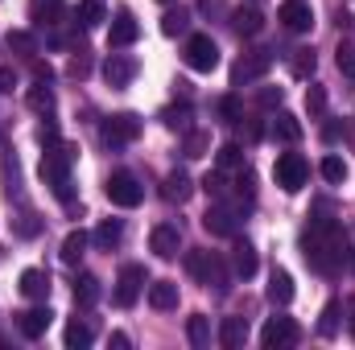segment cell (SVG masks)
<instances>
[{
	"mask_svg": "<svg viewBox=\"0 0 355 350\" xmlns=\"http://www.w3.org/2000/svg\"><path fill=\"white\" fill-rule=\"evenodd\" d=\"M347 252H352V243H347V231L335 223V219H314L310 227H306V235H302V256L306 264L314 268V272H322V276H335L343 264H347Z\"/></svg>",
	"mask_w": 355,
	"mask_h": 350,
	"instance_id": "obj_1",
	"label": "cell"
},
{
	"mask_svg": "<svg viewBox=\"0 0 355 350\" xmlns=\"http://www.w3.org/2000/svg\"><path fill=\"white\" fill-rule=\"evenodd\" d=\"M71 161H75V149L71 145H50V153L42 157V177H46V185L62 198V202H71L75 194H71Z\"/></svg>",
	"mask_w": 355,
	"mask_h": 350,
	"instance_id": "obj_2",
	"label": "cell"
},
{
	"mask_svg": "<svg viewBox=\"0 0 355 350\" xmlns=\"http://www.w3.org/2000/svg\"><path fill=\"white\" fill-rule=\"evenodd\" d=\"M186 66L190 71H198V75H211L215 66H219V46L211 42V33H194V37H186Z\"/></svg>",
	"mask_w": 355,
	"mask_h": 350,
	"instance_id": "obj_3",
	"label": "cell"
},
{
	"mask_svg": "<svg viewBox=\"0 0 355 350\" xmlns=\"http://www.w3.org/2000/svg\"><path fill=\"white\" fill-rule=\"evenodd\" d=\"M272 177H277V185H281L285 194H297V190L306 185V177H310V165H306L302 153H281L277 165H272Z\"/></svg>",
	"mask_w": 355,
	"mask_h": 350,
	"instance_id": "obj_4",
	"label": "cell"
},
{
	"mask_svg": "<svg viewBox=\"0 0 355 350\" xmlns=\"http://www.w3.org/2000/svg\"><path fill=\"white\" fill-rule=\"evenodd\" d=\"M107 198H112V206H124V210H132V206H141V198H145V190H141V181L128 174V169H116V174L107 177Z\"/></svg>",
	"mask_w": 355,
	"mask_h": 350,
	"instance_id": "obj_5",
	"label": "cell"
},
{
	"mask_svg": "<svg viewBox=\"0 0 355 350\" xmlns=\"http://www.w3.org/2000/svg\"><path fill=\"white\" fill-rule=\"evenodd\" d=\"M137 136H141V120H137L132 111H120V116L103 120V145H107V149H124V145H132Z\"/></svg>",
	"mask_w": 355,
	"mask_h": 350,
	"instance_id": "obj_6",
	"label": "cell"
},
{
	"mask_svg": "<svg viewBox=\"0 0 355 350\" xmlns=\"http://www.w3.org/2000/svg\"><path fill=\"white\" fill-rule=\"evenodd\" d=\"M268 66H272V54H268V50H252V54H244V58L236 62V71H232V87H248V83L265 79Z\"/></svg>",
	"mask_w": 355,
	"mask_h": 350,
	"instance_id": "obj_7",
	"label": "cell"
},
{
	"mask_svg": "<svg viewBox=\"0 0 355 350\" xmlns=\"http://www.w3.org/2000/svg\"><path fill=\"white\" fill-rule=\"evenodd\" d=\"M145 268L141 264H128V268H120V280H116V305L120 309H132L137 305V297H141V288H145Z\"/></svg>",
	"mask_w": 355,
	"mask_h": 350,
	"instance_id": "obj_8",
	"label": "cell"
},
{
	"mask_svg": "<svg viewBox=\"0 0 355 350\" xmlns=\"http://www.w3.org/2000/svg\"><path fill=\"white\" fill-rule=\"evenodd\" d=\"M297 342V326H293V317H268L265 330H261V347L265 350H285Z\"/></svg>",
	"mask_w": 355,
	"mask_h": 350,
	"instance_id": "obj_9",
	"label": "cell"
},
{
	"mask_svg": "<svg viewBox=\"0 0 355 350\" xmlns=\"http://www.w3.org/2000/svg\"><path fill=\"white\" fill-rule=\"evenodd\" d=\"M137 37H141L137 17H132L128 8H116V17H112V33H107V46H112V50H124V46H132Z\"/></svg>",
	"mask_w": 355,
	"mask_h": 350,
	"instance_id": "obj_10",
	"label": "cell"
},
{
	"mask_svg": "<svg viewBox=\"0 0 355 350\" xmlns=\"http://www.w3.org/2000/svg\"><path fill=\"white\" fill-rule=\"evenodd\" d=\"M277 21H281L289 33H306V29L314 25V12H310V4H306V0H285V4H281V12H277Z\"/></svg>",
	"mask_w": 355,
	"mask_h": 350,
	"instance_id": "obj_11",
	"label": "cell"
},
{
	"mask_svg": "<svg viewBox=\"0 0 355 350\" xmlns=\"http://www.w3.org/2000/svg\"><path fill=\"white\" fill-rule=\"evenodd\" d=\"M103 79H107L112 87H128V83L137 79V58H128V54H112V58L103 62Z\"/></svg>",
	"mask_w": 355,
	"mask_h": 350,
	"instance_id": "obj_12",
	"label": "cell"
},
{
	"mask_svg": "<svg viewBox=\"0 0 355 350\" xmlns=\"http://www.w3.org/2000/svg\"><path fill=\"white\" fill-rule=\"evenodd\" d=\"M50 322H54L50 305H33V309H25V313L17 317V330H21L25 338H42V334L50 330Z\"/></svg>",
	"mask_w": 355,
	"mask_h": 350,
	"instance_id": "obj_13",
	"label": "cell"
},
{
	"mask_svg": "<svg viewBox=\"0 0 355 350\" xmlns=\"http://www.w3.org/2000/svg\"><path fill=\"white\" fill-rule=\"evenodd\" d=\"M202 227H207L211 235H227V239H232V235H236V210L223 206V202H215V206L202 214Z\"/></svg>",
	"mask_w": 355,
	"mask_h": 350,
	"instance_id": "obj_14",
	"label": "cell"
},
{
	"mask_svg": "<svg viewBox=\"0 0 355 350\" xmlns=\"http://www.w3.org/2000/svg\"><path fill=\"white\" fill-rule=\"evenodd\" d=\"M178 243H182V235H178V227H170V223L153 227V235H149V248H153L162 260H174V256H178Z\"/></svg>",
	"mask_w": 355,
	"mask_h": 350,
	"instance_id": "obj_15",
	"label": "cell"
},
{
	"mask_svg": "<svg viewBox=\"0 0 355 350\" xmlns=\"http://www.w3.org/2000/svg\"><path fill=\"white\" fill-rule=\"evenodd\" d=\"M244 342H248V322H244V317H223V322H219V347L240 350Z\"/></svg>",
	"mask_w": 355,
	"mask_h": 350,
	"instance_id": "obj_16",
	"label": "cell"
},
{
	"mask_svg": "<svg viewBox=\"0 0 355 350\" xmlns=\"http://www.w3.org/2000/svg\"><path fill=\"white\" fill-rule=\"evenodd\" d=\"M21 293H25L29 301H46V297H50V276H46L42 268H25V272H21Z\"/></svg>",
	"mask_w": 355,
	"mask_h": 350,
	"instance_id": "obj_17",
	"label": "cell"
},
{
	"mask_svg": "<svg viewBox=\"0 0 355 350\" xmlns=\"http://www.w3.org/2000/svg\"><path fill=\"white\" fill-rule=\"evenodd\" d=\"M232 268H236V276H257V248L248 243V239H236V248H232Z\"/></svg>",
	"mask_w": 355,
	"mask_h": 350,
	"instance_id": "obj_18",
	"label": "cell"
},
{
	"mask_svg": "<svg viewBox=\"0 0 355 350\" xmlns=\"http://www.w3.org/2000/svg\"><path fill=\"white\" fill-rule=\"evenodd\" d=\"M162 194H166V202H178V206H182V202H186V198L194 194V181H190V177L182 174V169H174V174L166 177Z\"/></svg>",
	"mask_w": 355,
	"mask_h": 350,
	"instance_id": "obj_19",
	"label": "cell"
},
{
	"mask_svg": "<svg viewBox=\"0 0 355 350\" xmlns=\"http://www.w3.org/2000/svg\"><path fill=\"white\" fill-rule=\"evenodd\" d=\"M232 29L244 33V37H257V33L265 29V17H261L257 8H236V12H232Z\"/></svg>",
	"mask_w": 355,
	"mask_h": 350,
	"instance_id": "obj_20",
	"label": "cell"
},
{
	"mask_svg": "<svg viewBox=\"0 0 355 350\" xmlns=\"http://www.w3.org/2000/svg\"><path fill=\"white\" fill-rule=\"evenodd\" d=\"M91 239H95V248L112 252V248H116V243L124 239V223H120V219H103V223L95 227V235H91Z\"/></svg>",
	"mask_w": 355,
	"mask_h": 350,
	"instance_id": "obj_21",
	"label": "cell"
},
{
	"mask_svg": "<svg viewBox=\"0 0 355 350\" xmlns=\"http://www.w3.org/2000/svg\"><path fill=\"white\" fill-rule=\"evenodd\" d=\"M268 301H272V305H289V301H293V276H289L285 268L272 272V280H268Z\"/></svg>",
	"mask_w": 355,
	"mask_h": 350,
	"instance_id": "obj_22",
	"label": "cell"
},
{
	"mask_svg": "<svg viewBox=\"0 0 355 350\" xmlns=\"http://www.w3.org/2000/svg\"><path fill=\"white\" fill-rule=\"evenodd\" d=\"M149 305L162 309V313L174 309L178 305V284H170V280H153V284H149Z\"/></svg>",
	"mask_w": 355,
	"mask_h": 350,
	"instance_id": "obj_23",
	"label": "cell"
},
{
	"mask_svg": "<svg viewBox=\"0 0 355 350\" xmlns=\"http://www.w3.org/2000/svg\"><path fill=\"white\" fill-rule=\"evenodd\" d=\"M33 17H37V25H62L67 21V4L62 0H37V8H33Z\"/></svg>",
	"mask_w": 355,
	"mask_h": 350,
	"instance_id": "obj_24",
	"label": "cell"
},
{
	"mask_svg": "<svg viewBox=\"0 0 355 350\" xmlns=\"http://www.w3.org/2000/svg\"><path fill=\"white\" fill-rule=\"evenodd\" d=\"M186 338H190V347H211V317H202V313L186 317Z\"/></svg>",
	"mask_w": 355,
	"mask_h": 350,
	"instance_id": "obj_25",
	"label": "cell"
},
{
	"mask_svg": "<svg viewBox=\"0 0 355 350\" xmlns=\"http://www.w3.org/2000/svg\"><path fill=\"white\" fill-rule=\"evenodd\" d=\"M202 284H215V293L219 297H227L232 293V272H227V264L219 260V256H211V272H207V280Z\"/></svg>",
	"mask_w": 355,
	"mask_h": 350,
	"instance_id": "obj_26",
	"label": "cell"
},
{
	"mask_svg": "<svg viewBox=\"0 0 355 350\" xmlns=\"http://www.w3.org/2000/svg\"><path fill=\"white\" fill-rule=\"evenodd\" d=\"M99 301V280L91 276V272H83L79 280H75V305H83V309H91Z\"/></svg>",
	"mask_w": 355,
	"mask_h": 350,
	"instance_id": "obj_27",
	"label": "cell"
},
{
	"mask_svg": "<svg viewBox=\"0 0 355 350\" xmlns=\"http://www.w3.org/2000/svg\"><path fill=\"white\" fill-rule=\"evenodd\" d=\"M87 231H71L67 239H62V264H79L83 260V252H87Z\"/></svg>",
	"mask_w": 355,
	"mask_h": 350,
	"instance_id": "obj_28",
	"label": "cell"
},
{
	"mask_svg": "<svg viewBox=\"0 0 355 350\" xmlns=\"http://www.w3.org/2000/svg\"><path fill=\"white\" fill-rule=\"evenodd\" d=\"M4 42H8V50H12V54H25V58H33V54H37V37H33L29 29H8V37H4Z\"/></svg>",
	"mask_w": 355,
	"mask_h": 350,
	"instance_id": "obj_29",
	"label": "cell"
},
{
	"mask_svg": "<svg viewBox=\"0 0 355 350\" xmlns=\"http://www.w3.org/2000/svg\"><path fill=\"white\" fill-rule=\"evenodd\" d=\"M272 136H277V140H285V145H293V140H302V124H297L289 111H281V116L272 120Z\"/></svg>",
	"mask_w": 355,
	"mask_h": 350,
	"instance_id": "obj_30",
	"label": "cell"
},
{
	"mask_svg": "<svg viewBox=\"0 0 355 350\" xmlns=\"http://www.w3.org/2000/svg\"><path fill=\"white\" fill-rule=\"evenodd\" d=\"M99 21H103V0H79V8H75V25L95 29Z\"/></svg>",
	"mask_w": 355,
	"mask_h": 350,
	"instance_id": "obj_31",
	"label": "cell"
},
{
	"mask_svg": "<svg viewBox=\"0 0 355 350\" xmlns=\"http://www.w3.org/2000/svg\"><path fill=\"white\" fill-rule=\"evenodd\" d=\"M190 29V8H170L166 17H162V33L166 37H178V33H186Z\"/></svg>",
	"mask_w": 355,
	"mask_h": 350,
	"instance_id": "obj_32",
	"label": "cell"
},
{
	"mask_svg": "<svg viewBox=\"0 0 355 350\" xmlns=\"http://www.w3.org/2000/svg\"><path fill=\"white\" fill-rule=\"evenodd\" d=\"M91 342H95V330H91L87 322H79V317H75V322L67 326V347L83 350V347H91Z\"/></svg>",
	"mask_w": 355,
	"mask_h": 350,
	"instance_id": "obj_33",
	"label": "cell"
},
{
	"mask_svg": "<svg viewBox=\"0 0 355 350\" xmlns=\"http://www.w3.org/2000/svg\"><path fill=\"white\" fill-rule=\"evenodd\" d=\"M25 103L33 107V111H54V91H50V83H37V87H29V95H25Z\"/></svg>",
	"mask_w": 355,
	"mask_h": 350,
	"instance_id": "obj_34",
	"label": "cell"
},
{
	"mask_svg": "<svg viewBox=\"0 0 355 350\" xmlns=\"http://www.w3.org/2000/svg\"><path fill=\"white\" fill-rule=\"evenodd\" d=\"M215 161H219V169L236 174V169H244V149H240V145H219Z\"/></svg>",
	"mask_w": 355,
	"mask_h": 350,
	"instance_id": "obj_35",
	"label": "cell"
},
{
	"mask_svg": "<svg viewBox=\"0 0 355 350\" xmlns=\"http://www.w3.org/2000/svg\"><path fill=\"white\" fill-rule=\"evenodd\" d=\"M314 66H318L314 50H293V58H289V71H293L297 79H310V75H314Z\"/></svg>",
	"mask_w": 355,
	"mask_h": 350,
	"instance_id": "obj_36",
	"label": "cell"
},
{
	"mask_svg": "<svg viewBox=\"0 0 355 350\" xmlns=\"http://www.w3.org/2000/svg\"><path fill=\"white\" fill-rule=\"evenodd\" d=\"M162 120H166V128H174V132H190V107H186V103L166 107V111H162Z\"/></svg>",
	"mask_w": 355,
	"mask_h": 350,
	"instance_id": "obj_37",
	"label": "cell"
},
{
	"mask_svg": "<svg viewBox=\"0 0 355 350\" xmlns=\"http://www.w3.org/2000/svg\"><path fill=\"white\" fill-rule=\"evenodd\" d=\"M186 272H190L194 280H207V272H211V252H186Z\"/></svg>",
	"mask_w": 355,
	"mask_h": 350,
	"instance_id": "obj_38",
	"label": "cell"
},
{
	"mask_svg": "<svg viewBox=\"0 0 355 350\" xmlns=\"http://www.w3.org/2000/svg\"><path fill=\"white\" fill-rule=\"evenodd\" d=\"M318 334H322V338H335V334H339V301H331V305L322 309V322H318Z\"/></svg>",
	"mask_w": 355,
	"mask_h": 350,
	"instance_id": "obj_39",
	"label": "cell"
},
{
	"mask_svg": "<svg viewBox=\"0 0 355 350\" xmlns=\"http://www.w3.org/2000/svg\"><path fill=\"white\" fill-rule=\"evenodd\" d=\"M335 62H339V71H343L347 79H352V75H355V46H352V42H347V37L339 42V50H335Z\"/></svg>",
	"mask_w": 355,
	"mask_h": 350,
	"instance_id": "obj_40",
	"label": "cell"
},
{
	"mask_svg": "<svg viewBox=\"0 0 355 350\" xmlns=\"http://www.w3.org/2000/svg\"><path fill=\"white\" fill-rule=\"evenodd\" d=\"M306 111H310L314 120H318V116L327 111V91L318 87V83H310V91H306Z\"/></svg>",
	"mask_w": 355,
	"mask_h": 350,
	"instance_id": "obj_41",
	"label": "cell"
},
{
	"mask_svg": "<svg viewBox=\"0 0 355 350\" xmlns=\"http://www.w3.org/2000/svg\"><path fill=\"white\" fill-rule=\"evenodd\" d=\"M322 177L327 181H343L347 177V161L343 157H322Z\"/></svg>",
	"mask_w": 355,
	"mask_h": 350,
	"instance_id": "obj_42",
	"label": "cell"
},
{
	"mask_svg": "<svg viewBox=\"0 0 355 350\" xmlns=\"http://www.w3.org/2000/svg\"><path fill=\"white\" fill-rule=\"evenodd\" d=\"M219 116H223V120H244V107H240V99H236V95L219 99Z\"/></svg>",
	"mask_w": 355,
	"mask_h": 350,
	"instance_id": "obj_43",
	"label": "cell"
},
{
	"mask_svg": "<svg viewBox=\"0 0 355 350\" xmlns=\"http://www.w3.org/2000/svg\"><path fill=\"white\" fill-rule=\"evenodd\" d=\"M207 149V136L202 132H186V157H202Z\"/></svg>",
	"mask_w": 355,
	"mask_h": 350,
	"instance_id": "obj_44",
	"label": "cell"
},
{
	"mask_svg": "<svg viewBox=\"0 0 355 350\" xmlns=\"http://www.w3.org/2000/svg\"><path fill=\"white\" fill-rule=\"evenodd\" d=\"M281 99H285V91L281 87H265L261 91V107H281Z\"/></svg>",
	"mask_w": 355,
	"mask_h": 350,
	"instance_id": "obj_45",
	"label": "cell"
},
{
	"mask_svg": "<svg viewBox=\"0 0 355 350\" xmlns=\"http://www.w3.org/2000/svg\"><path fill=\"white\" fill-rule=\"evenodd\" d=\"M33 79H37V83H50V79H54L50 62H33Z\"/></svg>",
	"mask_w": 355,
	"mask_h": 350,
	"instance_id": "obj_46",
	"label": "cell"
},
{
	"mask_svg": "<svg viewBox=\"0 0 355 350\" xmlns=\"http://www.w3.org/2000/svg\"><path fill=\"white\" fill-rule=\"evenodd\" d=\"M17 87V75H12V66H0V91H12Z\"/></svg>",
	"mask_w": 355,
	"mask_h": 350,
	"instance_id": "obj_47",
	"label": "cell"
},
{
	"mask_svg": "<svg viewBox=\"0 0 355 350\" xmlns=\"http://www.w3.org/2000/svg\"><path fill=\"white\" fill-rule=\"evenodd\" d=\"M322 136H327V140H339V136H343V124H327Z\"/></svg>",
	"mask_w": 355,
	"mask_h": 350,
	"instance_id": "obj_48",
	"label": "cell"
},
{
	"mask_svg": "<svg viewBox=\"0 0 355 350\" xmlns=\"http://www.w3.org/2000/svg\"><path fill=\"white\" fill-rule=\"evenodd\" d=\"M71 75H75V79L87 75V58H75V62H71Z\"/></svg>",
	"mask_w": 355,
	"mask_h": 350,
	"instance_id": "obj_49",
	"label": "cell"
},
{
	"mask_svg": "<svg viewBox=\"0 0 355 350\" xmlns=\"http://www.w3.org/2000/svg\"><path fill=\"white\" fill-rule=\"evenodd\" d=\"M347 313H352V338H355V297L347 301Z\"/></svg>",
	"mask_w": 355,
	"mask_h": 350,
	"instance_id": "obj_50",
	"label": "cell"
},
{
	"mask_svg": "<svg viewBox=\"0 0 355 350\" xmlns=\"http://www.w3.org/2000/svg\"><path fill=\"white\" fill-rule=\"evenodd\" d=\"M162 4H170V0H162Z\"/></svg>",
	"mask_w": 355,
	"mask_h": 350,
	"instance_id": "obj_51",
	"label": "cell"
}]
</instances>
